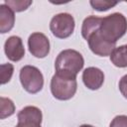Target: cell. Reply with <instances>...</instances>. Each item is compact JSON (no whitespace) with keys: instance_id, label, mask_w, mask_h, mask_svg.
I'll use <instances>...</instances> for the list:
<instances>
[{"instance_id":"1","label":"cell","mask_w":127,"mask_h":127,"mask_svg":"<svg viewBox=\"0 0 127 127\" xmlns=\"http://www.w3.org/2000/svg\"><path fill=\"white\" fill-rule=\"evenodd\" d=\"M83 64L84 60L79 52L71 49L64 50L56 59V73L70 77H76L77 73L82 69Z\"/></svg>"},{"instance_id":"2","label":"cell","mask_w":127,"mask_h":127,"mask_svg":"<svg viewBox=\"0 0 127 127\" xmlns=\"http://www.w3.org/2000/svg\"><path fill=\"white\" fill-rule=\"evenodd\" d=\"M99 32L106 41L116 44L127 32V19L121 13H112L105 16L102 18Z\"/></svg>"},{"instance_id":"3","label":"cell","mask_w":127,"mask_h":127,"mask_svg":"<svg viewBox=\"0 0 127 127\" xmlns=\"http://www.w3.org/2000/svg\"><path fill=\"white\" fill-rule=\"evenodd\" d=\"M76 77L65 76L55 73L51 80V91L55 98L59 100H68L76 92Z\"/></svg>"},{"instance_id":"4","label":"cell","mask_w":127,"mask_h":127,"mask_svg":"<svg viewBox=\"0 0 127 127\" xmlns=\"http://www.w3.org/2000/svg\"><path fill=\"white\" fill-rule=\"evenodd\" d=\"M20 81L24 89L32 94L38 93L44 86V76L34 65H25L20 70Z\"/></svg>"},{"instance_id":"5","label":"cell","mask_w":127,"mask_h":127,"mask_svg":"<svg viewBox=\"0 0 127 127\" xmlns=\"http://www.w3.org/2000/svg\"><path fill=\"white\" fill-rule=\"evenodd\" d=\"M74 26V19L70 14L60 13L52 18L50 30L55 37L59 39H65L73 33Z\"/></svg>"},{"instance_id":"6","label":"cell","mask_w":127,"mask_h":127,"mask_svg":"<svg viewBox=\"0 0 127 127\" xmlns=\"http://www.w3.org/2000/svg\"><path fill=\"white\" fill-rule=\"evenodd\" d=\"M18 124L16 127H42L43 114L36 106H26L18 114Z\"/></svg>"},{"instance_id":"7","label":"cell","mask_w":127,"mask_h":127,"mask_svg":"<svg viewBox=\"0 0 127 127\" xmlns=\"http://www.w3.org/2000/svg\"><path fill=\"white\" fill-rule=\"evenodd\" d=\"M28 47L30 53L39 59L47 57L50 53V41L46 35L40 32L30 35L28 39Z\"/></svg>"},{"instance_id":"8","label":"cell","mask_w":127,"mask_h":127,"mask_svg":"<svg viewBox=\"0 0 127 127\" xmlns=\"http://www.w3.org/2000/svg\"><path fill=\"white\" fill-rule=\"evenodd\" d=\"M86 41L88 43V46H89V49L91 50V52L99 57L110 56L111 53L114 51L115 45H116V44L106 41L101 36L99 30H97L96 32L91 34Z\"/></svg>"},{"instance_id":"9","label":"cell","mask_w":127,"mask_h":127,"mask_svg":"<svg viewBox=\"0 0 127 127\" xmlns=\"http://www.w3.org/2000/svg\"><path fill=\"white\" fill-rule=\"evenodd\" d=\"M4 51L10 61L19 62L25 56V48L22 39L18 36L9 37L4 44Z\"/></svg>"},{"instance_id":"10","label":"cell","mask_w":127,"mask_h":127,"mask_svg":"<svg viewBox=\"0 0 127 127\" xmlns=\"http://www.w3.org/2000/svg\"><path fill=\"white\" fill-rule=\"evenodd\" d=\"M82 80L88 89L96 90L100 88L104 82V73L98 67L89 66L83 70Z\"/></svg>"},{"instance_id":"11","label":"cell","mask_w":127,"mask_h":127,"mask_svg":"<svg viewBox=\"0 0 127 127\" xmlns=\"http://www.w3.org/2000/svg\"><path fill=\"white\" fill-rule=\"evenodd\" d=\"M15 24L14 11L5 3L0 5V32L5 34L12 30Z\"/></svg>"},{"instance_id":"12","label":"cell","mask_w":127,"mask_h":127,"mask_svg":"<svg viewBox=\"0 0 127 127\" xmlns=\"http://www.w3.org/2000/svg\"><path fill=\"white\" fill-rule=\"evenodd\" d=\"M101 21H102V18L93 16V15L88 16L87 18H85L83 20L82 27H81V35H82V37L85 40H87L88 37L91 34L96 32L97 30H99L100 25H101Z\"/></svg>"},{"instance_id":"13","label":"cell","mask_w":127,"mask_h":127,"mask_svg":"<svg viewBox=\"0 0 127 127\" xmlns=\"http://www.w3.org/2000/svg\"><path fill=\"white\" fill-rule=\"evenodd\" d=\"M111 63L117 67L127 66V45L115 48L110 55Z\"/></svg>"},{"instance_id":"14","label":"cell","mask_w":127,"mask_h":127,"mask_svg":"<svg viewBox=\"0 0 127 127\" xmlns=\"http://www.w3.org/2000/svg\"><path fill=\"white\" fill-rule=\"evenodd\" d=\"M0 105H1V119H5L14 114L15 112V105L10 98L0 97Z\"/></svg>"},{"instance_id":"15","label":"cell","mask_w":127,"mask_h":127,"mask_svg":"<svg viewBox=\"0 0 127 127\" xmlns=\"http://www.w3.org/2000/svg\"><path fill=\"white\" fill-rule=\"evenodd\" d=\"M5 4L9 6L14 12H22L26 10L31 4L32 1L26 0H5Z\"/></svg>"},{"instance_id":"16","label":"cell","mask_w":127,"mask_h":127,"mask_svg":"<svg viewBox=\"0 0 127 127\" xmlns=\"http://www.w3.org/2000/svg\"><path fill=\"white\" fill-rule=\"evenodd\" d=\"M89 3L94 10H97L99 12L107 11L118 4L117 1H102V0H91Z\"/></svg>"},{"instance_id":"17","label":"cell","mask_w":127,"mask_h":127,"mask_svg":"<svg viewBox=\"0 0 127 127\" xmlns=\"http://www.w3.org/2000/svg\"><path fill=\"white\" fill-rule=\"evenodd\" d=\"M13 71H14V66L11 64H1V83L2 84L7 83L11 79L13 75Z\"/></svg>"},{"instance_id":"18","label":"cell","mask_w":127,"mask_h":127,"mask_svg":"<svg viewBox=\"0 0 127 127\" xmlns=\"http://www.w3.org/2000/svg\"><path fill=\"white\" fill-rule=\"evenodd\" d=\"M109 127H127V116L117 115L111 121Z\"/></svg>"},{"instance_id":"19","label":"cell","mask_w":127,"mask_h":127,"mask_svg":"<svg viewBox=\"0 0 127 127\" xmlns=\"http://www.w3.org/2000/svg\"><path fill=\"white\" fill-rule=\"evenodd\" d=\"M119 90L122 95L127 99V74L123 75L119 80Z\"/></svg>"},{"instance_id":"20","label":"cell","mask_w":127,"mask_h":127,"mask_svg":"<svg viewBox=\"0 0 127 127\" xmlns=\"http://www.w3.org/2000/svg\"><path fill=\"white\" fill-rule=\"evenodd\" d=\"M79 127H93V126H91V125H87V124H83V125H81V126H79Z\"/></svg>"}]
</instances>
